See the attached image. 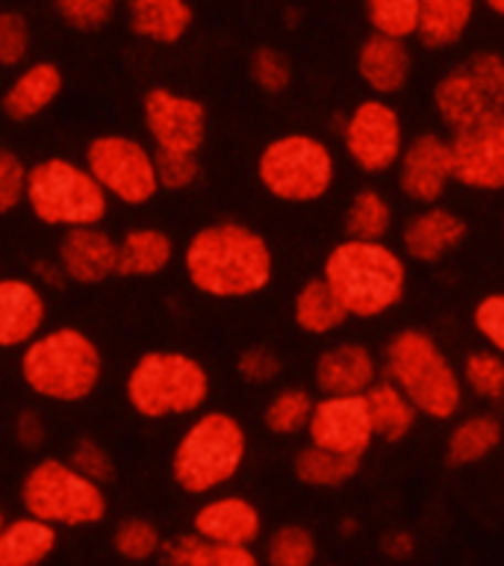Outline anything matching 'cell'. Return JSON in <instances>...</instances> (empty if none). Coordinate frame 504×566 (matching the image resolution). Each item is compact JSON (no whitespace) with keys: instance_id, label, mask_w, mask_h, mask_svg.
<instances>
[{"instance_id":"cell-1","label":"cell","mask_w":504,"mask_h":566,"mask_svg":"<svg viewBox=\"0 0 504 566\" xmlns=\"http://www.w3.org/2000/svg\"><path fill=\"white\" fill-rule=\"evenodd\" d=\"M180 263L189 286L212 301L254 298L274 277L269 239L237 219L210 221L195 230Z\"/></svg>"},{"instance_id":"cell-2","label":"cell","mask_w":504,"mask_h":566,"mask_svg":"<svg viewBox=\"0 0 504 566\" xmlns=\"http://www.w3.org/2000/svg\"><path fill=\"white\" fill-rule=\"evenodd\" d=\"M24 387L51 405H80L104 380V352L83 327H44L18 357Z\"/></svg>"},{"instance_id":"cell-3","label":"cell","mask_w":504,"mask_h":566,"mask_svg":"<svg viewBox=\"0 0 504 566\" xmlns=\"http://www.w3.org/2000/svg\"><path fill=\"white\" fill-rule=\"evenodd\" d=\"M380 378L392 380L413 401L416 413L433 422L458 419L466 398L460 371L424 327H401L389 336L380 354Z\"/></svg>"},{"instance_id":"cell-4","label":"cell","mask_w":504,"mask_h":566,"mask_svg":"<svg viewBox=\"0 0 504 566\" xmlns=\"http://www.w3.org/2000/svg\"><path fill=\"white\" fill-rule=\"evenodd\" d=\"M248 460V431L228 410H201L177 437L168 472L177 490L207 499L221 493L242 472Z\"/></svg>"},{"instance_id":"cell-5","label":"cell","mask_w":504,"mask_h":566,"mask_svg":"<svg viewBox=\"0 0 504 566\" xmlns=\"http://www.w3.org/2000/svg\"><path fill=\"white\" fill-rule=\"evenodd\" d=\"M325 277L351 318L387 316L401 304L407 292V260L387 242H357L345 239L327 251Z\"/></svg>"},{"instance_id":"cell-6","label":"cell","mask_w":504,"mask_h":566,"mask_svg":"<svg viewBox=\"0 0 504 566\" xmlns=\"http://www.w3.org/2000/svg\"><path fill=\"white\" fill-rule=\"evenodd\" d=\"M210 371L198 357L177 348H150L133 360L124 398L145 422H166L201 413L210 401Z\"/></svg>"},{"instance_id":"cell-7","label":"cell","mask_w":504,"mask_h":566,"mask_svg":"<svg viewBox=\"0 0 504 566\" xmlns=\"http://www.w3.org/2000/svg\"><path fill=\"white\" fill-rule=\"evenodd\" d=\"M27 210L44 228L71 230L104 224L109 198L77 159L48 157L27 171Z\"/></svg>"},{"instance_id":"cell-8","label":"cell","mask_w":504,"mask_h":566,"mask_svg":"<svg viewBox=\"0 0 504 566\" xmlns=\"http://www.w3.org/2000/svg\"><path fill=\"white\" fill-rule=\"evenodd\" d=\"M24 513L53 528H92L109 513L104 486L80 475L65 458H39L18 484Z\"/></svg>"},{"instance_id":"cell-9","label":"cell","mask_w":504,"mask_h":566,"mask_svg":"<svg viewBox=\"0 0 504 566\" xmlns=\"http://www.w3.org/2000/svg\"><path fill=\"white\" fill-rule=\"evenodd\" d=\"M256 180L274 201L295 207L316 203L334 189V150L313 133L274 136L256 154Z\"/></svg>"},{"instance_id":"cell-10","label":"cell","mask_w":504,"mask_h":566,"mask_svg":"<svg viewBox=\"0 0 504 566\" xmlns=\"http://www.w3.org/2000/svg\"><path fill=\"white\" fill-rule=\"evenodd\" d=\"M433 113L451 133L504 113V53L475 51L451 65L431 92Z\"/></svg>"},{"instance_id":"cell-11","label":"cell","mask_w":504,"mask_h":566,"mask_svg":"<svg viewBox=\"0 0 504 566\" xmlns=\"http://www.w3.org/2000/svg\"><path fill=\"white\" fill-rule=\"evenodd\" d=\"M83 166L109 201L122 207H148L162 189L157 180V154L127 133H97L86 142Z\"/></svg>"},{"instance_id":"cell-12","label":"cell","mask_w":504,"mask_h":566,"mask_svg":"<svg viewBox=\"0 0 504 566\" xmlns=\"http://www.w3.org/2000/svg\"><path fill=\"white\" fill-rule=\"evenodd\" d=\"M345 157L357 171L380 177L396 171L398 157L405 150V122L387 97H366L343 118L339 127Z\"/></svg>"},{"instance_id":"cell-13","label":"cell","mask_w":504,"mask_h":566,"mask_svg":"<svg viewBox=\"0 0 504 566\" xmlns=\"http://www.w3.org/2000/svg\"><path fill=\"white\" fill-rule=\"evenodd\" d=\"M141 124L150 148L166 154H201L210 115L203 101L168 86H150L141 95Z\"/></svg>"},{"instance_id":"cell-14","label":"cell","mask_w":504,"mask_h":566,"mask_svg":"<svg viewBox=\"0 0 504 566\" xmlns=\"http://www.w3.org/2000/svg\"><path fill=\"white\" fill-rule=\"evenodd\" d=\"M454 184L475 192H504V113L451 133Z\"/></svg>"},{"instance_id":"cell-15","label":"cell","mask_w":504,"mask_h":566,"mask_svg":"<svg viewBox=\"0 0 504 566\" xmlns=\"http://www.w3.org/2000/svg\"><path fill=\"white\" fill-rule=\"evenodd\" d=\"M398 192L410 203L431 207L442 203L449 186L454 184L451 142L440 133H419L407 142L396 166Z\"/></svg>"},{"instance_id":"cell-16","label":"cell","mask_w":504,"mask_h":566,"mask_svg":"<svg viewBox=\"0 0 504 566\" xmlns=\"http://www.w3.org/2000/svg\"><path fill=\"white\" fill-rule=\"evenodd\" d=\"M307 442L318 449L366 458L375 442L369 410L363 396H322L313 405V416L307 422Z\"/></svg>"},{"instance_id":"cell-17","label":"cell","mask_w":504,"mask_h":566,"mask_svg":"<svg viewBox=\"0 0 504 566\" xmlns=\"http://www.w3.org/2000/svg\"><path fill=\"white\" fill-rule=\"evenodd\" d=\"M56 263L69 283L97 286L118 274V239L104 224L62 230Z\"/></svg>"},{"instance_id":"cell-18","label":"cell","mask_w":504,"mask_h":566,"mask_svg":"<svg viewBox=\"0 0 504 566\" xmlns=\"http://www.w3.org/2000/svg\"><path fill=\"white\" fill-rule=\"evenodd\" d=\"M192 531L207 543L256 546L263 537V513L245 495L212 493L192 513Z\"/></svg>"},{"instance_id":"cell-19","label":"cell","mask_w":504,"mask_h":566,"mask_svg":"<svg viewBox=\"0 0 504 566\" xmlns=\"http://www.w3.org/2000/svg\"><path fill=\"white\" fill-rule=\"evenodd\" d=\"M469 237V224L460 212L431 203L419 207L401 228V254L419 265H433L454 254Z\"/></svg>"},{"instance_id":"cell-20","label":"cell","mask_w":504,"mask_h":566,"mask_svg":"<svg viewBox=\"0 0 504 566\" xmlns=\"http://www.w3.org/2000/svg\"><path fill=\"white\" fill-rule=\"evenodd\" d=\"M378 378L380 357L357 339L327 345L313 363V384L322 396H366Z\"/></svg>"},{"instance_id":"cell-21","label":"cell","mask_w":504,"mask_h":566,"mask_svg":"<svg viewBox=\"0 0 504 566\" xmlns=\"http://www.w3.org/2000/svg\"><path fill=\"white\" fill-rule=\"evenodd\" d=\"M48 327V295L33 277H0V352H21Z\"/></svg>"},{"instance_id":"cell-22","label":"cell","mask_w":504,"mask_h":566,"mask_svg":"<svg viewBox=\"0 0 504 566\" xmlns=\"http://www.w3.org/2000/svg\"><path fill=\"white\" fill-rule=\"evenodd\" d=\"M357 77L375 97L401 95L413 77V51L401 39L369 33L357 48Z\"/></svg>"},{"instance_id":"cell-23","label":"cell","mask_w":504,"mask_h":566,"mask_svg":"<svg viewBox=\"0 0 504 566\" xmlns=\"http://www.w3.org/2000/svg\"><path fill=\"white\" fill-rule=\"evenodd\" d=\"M62 86H65V77H62V69L56 62H27L15 71V77L9 80V86L3 88L0 113L15 124L33 122L60 101Z\"/></svg>"},{"instance_id":"cell-24","label":"cell","mask_w":504,"mask_h":566,"mask_svg":"<svg viewBox=\"0 0 504 566\" xmlns=\"http://www.w3.org/2000/svg\"><path fill=\"white\" fill-rule=\"evenodd\" d=\"M192 24L195 9L189 0H127V27L141 42L175 48Z\"/></svg>"},{"instance_id":"cell-25","label":"cell","mask_w":504,"mask_h":566,"mask_svg":"<svg viewBox=\"0 0 504 566\" xmlns=\"http://www.w3.org/2000/svg\"><path fill=\"white\" fill-rule=\"evenodd\" d=\"M177 245L171 233L154 224H136L118 239V274L122 277H157L175 263Z\"/></svg>"},{"instance_id":"cell-26","label":"cell","mask_w":504,"mask_h":566,"mask_svg":"<svg viewBox=\"0 0 504 566\" xmlns=\"http://www.w3.org/2000/svg\"><path fill=\"white\" fill-rule=\"evenodd\" d=\"M504 424L490 410H477L454 419L449 437H445V460L451 467H477L502 449Z\"/></svg>"},{"instance_id":"cell-27","label":"cell","mask_w":504,"mask_h":566,"mask_svg":"<svg viewBox=\"0 0 504 566\" xmlns=\"http://www.w3.org/2000/svg\"><path fill=\"white\" fill-rule=\"evenodd\" d=\"M60 546V528L21 513L0 528V566H44Z\"/></svg>"},{"instance_id":"cell-28","label":"cell","mask_w":504,"mask_h":566,"mask_svg":"<svg viewBox=\"0 0 504 566\" xmlns=\"http://www.w3.org/2000/svg\"><path fill=\"white\" fill-rule=\"evenodd\" d=\"M348 318H351L348 310L322 274L301 283L295 298H292V322L309 336L336 334V331H343Z\"/></svg>"},{"instance_id":"cell-29","label":"cell","mask_w":504,"mask_h":566,"mask_svg":"<svg viewBox=\"0 0 504 566\" xmlns=\"http://www.w3.org/2000/svg\"><path fill=\"white\" fill-rule=\"evenodd\" d=\"M477 0H419V30L416 39L428 51H449L463 42L475 21Z\"/></svg>"},{"instance_id":"cell-30","label":"cell","mask_w":504,"mask_h":566,"mask_svg":"<svg viewBox=\"0 0 504 566\" xmlns=\"http://www.w3.org/2000/svg\"><path fill=\"white\" fill-rule=\"evenodd\" d=\"M366 410H369L371 431L380 442H401L413 433L419 413L413 401L387 378H378L366 389Z\"/></svg>"},{"instance_id":"cell-31","label":"cell","mask_w":504,"mask_h":566,"mask_svg":"<svg viewBox=\"0 0 504 566\" xmlns=\"http://www.w3.org/2000/svg\"><path fill=\"white\" fill-rule=\"evenodd\" d=\"M396 228V210L378 186H360L345 207V239L357 242H387Z\"/></svg>"},{"instance_id":"cell-32","label":"cell","mask_w":504,"mask_h":566,"mask_svg":"<svg viewBox=\"0 0 504 566\" xmlns=\"http://www.w3.org/2000/svg\"><path fill=\"white\" fill-rule=\"evenodd\" d=\"M363 467V458H348L336 451L318 449L313 442L301 446L292 458V475L298 478V484L313 486V490H336L357 478Z\"/></svg>"},{"instance_id":"cell-33","label":"cell","mask_w":504,"mask_h":566,"mask_svg":"<svg viewBox=\"0 0 504 566\" xmlns=\"http://www.w3.org/2000/svg\"><path fill=\"white\" fill-rule=\"evenodd\" d=\"M316 398L304 387H281L274 389L263 407L265 431L274 437H298L307 431L309 416H313Z\"/></svg>"},{"instance_id":"cell-34","label":"cell","mask_w":504,"mask_h":566,"mask_svg":"<svg viewBox=\"0 0 504 566\" xmlns=\"http://www.w3.org/2000/svg\"><path fill=\"white\" fill-rule=\"evenodd\" d=\"M265 566H316L318 539L301 522H283L263 543Z\"/></svg>"},{"instance_id":"cell-35","label":"cell","mask_w":504,"mask_h":566,"mask_svg":"<svg viewBox=\"0 0 504 566\" xmlns=\"http://www.w3.org/2000/svg\"><path fill=\"white\" fill-rule=\"evenodd\" d=\"M460 380L463 389L472 392L484 405H502L504 401V354L493 348H472L460 363Z\"/></svg>"},{"instance_id":"cell-36","label":"cell","mask_w":504,"mask_h":566,"mask_svg":"<svg viewBox=\"0 0 504 566\" xmlns=\"http://www.w3.org/2000/svg\"><path fill=\"white\" fill-rule=\"evenodd\" d=\"M162 531L148 516H124L113 528V552L127 564H150L162 548Z\"/></svg>"},{"instance_id":"cell-37","label":"cell","mask_w":504,"mask_h":566,"mask_svg":"<svg viewBox=\"0 0 504 566\" xmlns=\"http://www.w3.org/2000/svg\"><path fill=\"white\" fill-rule=\"evenodd\" d=\"M371 33L410 42L419 30V0H363Z\"/></svg>"},{"instance_id":"cell-38","label":"cell","mask_w":504,"mask_h":566,"mask_svg":"<svg viewBox=\"0 0 504 566\" xmlns=\"http://www.w3.org/2000/svg\"><path fill=\"white\" fill-rule=\"evenodd\" d=\"M248 77L265 95H283L292 86V65L283 51L260 44L248 56Z\"/></svg>"},{"instance_id":"cell-39","label":"cell","mask_w":504,"mask_h":566,"mask_svg":"<svg viewBox=\"0 0 504 566\" xmlns=\"http://www.w3.org/2000/svg\"><path fill=\"white\" fill-rule=\"evenodd\" d=\"M30 48H33V30L24 12L0 9V69L18 71L27 65Z\"/></svg>"},{"instance_id":"cell-40","label":"cell","mask_w":504,"mask_h":566,"mask_svg":"<svg viewBox=\"0 0 504 566\" xmlns=\"http://www.w3.org/2000/svg\"><path fill=\"white\" fill-rule=\"evenodd\" d=\"M53 12L74 33H101L113 24L115 0H51Z\"/></svg>"},{"instance_id":"cell-41","label":"cell","mask_w":504,"mask_h":566,"mask_svg":"<svg viewBox=\"0 0 504 566\" xmlns=\"http://www.w3.org/2000/svg\"><path fill=\"white\" fill-rule=\"evenodd\" d=\"M71 467L77 469L80 475H86L88 481L106 486L115 478V460L109 454L104 442L95 440V437H80L71 446L69 458H65Z\"/></svg>"},{"instance_id":"cell-42","label":"cell","mask_w":504,"mask_h":566,"mask_svg":"<svg viewBox=\"0 0 504 566\" xmlns=\"http://www.w3.org/2000/svg\"><path fill=\"white\" fill-rule=\"evenodd\" d=\"M27 171L30 166L24 163V157L7 145H0V216H9L18 207H24Z\"/></svg>"},{"instance_id":"cell-43","label":"cell","mask_w":504,"mask_h":566,"mask_svg":"<svg viewBox=\"0 0 504 566\" xmlns=\"http://www.w3.org/2000/svg\"><path fill=\"white\" fill-rule=\"evenodd\" d=\"M157 154V180L162 192H186L201 180V163L195 154Z\"/></svg>"},{"instance_id":"cell-44","label":"cell","mask_w":504,"mask_h":566,"mask_svg":"<svg viewBox=\"0 0 504 566\" xmlns=\"http://www.w3.org/2000/svg\"><path fill=\"white\" fill-rule=\"evenodd\" d=\"M283 360L281 354L265 348V345H251L237 357V375L248 387H269L281 378Z\"/></svg>"},{"instance_id":"cell-45","label":"cell","mask_w":504,"mask_h":566,"mask_svg":"<svg viewBox=\"0 0 504 566\" xmlns=\"http://www.w3.org/2000/svg\"><path fill=\"white\" fill-rule=\"evenodd\" d=\"M472 327L486 348L504 354V292H490L472 307Z\"/></svg>"},{"instance_id":"cell-46","label":"cell","mask_w":504,"mask_h":566,"mask_svg":"<svg viewBox=\"0 0 504 566\" xmlns=\"http://www.w3.org/2000/svg\"><path fill=\"white\" fill-rule=\"evenodd\" d=\"M189 566H265L263 557L256 555L254 546H224V543H207L195 552Z\"/></svg>"},{"instance_id":"cell-47","label":"cell","mask_w":504,"mask_h":566,"mask_svg":"<svg viewBox=\"0 0 504 566\" xmlns=\"http://www.w3.org/2000/svg\"><path fill=\"white\" fill-rule=\"evenodd\" d=\"M12 437H15L18 449L42 451L44 442H48V422H44V416L39 410H33V407L18 410L15 422H12Z\"/></svg>"},{"instance_id":"cell-48","label":"cell","mask_w":504,"mask_h":566,"mask_svg":"<svg viewBox=\"0 0 504 566\" xmlns=\"http://www.w3.org/2000/svg\"><path fill=\"white\" fill-rule=\"evenodd\" d=\"M201 546V537L195 531H183V534H175V537L162 539V548H159V564L162 566H189L192 564L195 552Z\"/></svg>"},{"instance_id":"cell-49","label":"cell","mask_w":504,"mask_h":566,"mask_svg":"<svg viewBox=\"0 0 504 566\" xmlns=\"http://www.w3.org/2000/svg\"><path fill=\"white\" fill-rule=\"evenodd\" d=\"M380 552H384V557H389V560H407V557L416 555V537L405 528L389 531V534L380 537Z\"/></svg>"},{"instance_id":"cell-50","label":"cell","mask_w":504,"mask_h":566,"mask_svg":"<svg viewBox=\"0 0 504 566\" xmlns=\"http://www.w3.org/2000/svg\"><path fill=\"white\" fill-rule=\"evenodd\" d=\"M33 283L39 286V290H62L69 281H65V274H62L56 256H53V260H35Z\"/></svg>"},{"instance_id":"cell-51","label":"cell","mask_w":504,"mask_h":566,"mask_svg":"<svg viewBox=\"0 0 504 566\" xmlns=\"http://www.w3.org/2000/svg\"><path fill=\"white\" fill-rule=\"evenodd\" d=\"M477 3H484V7L490 9L493 15L504 18V0H477Z\"/></svg>"},{"instance_id":"cell-52","label":"cell","mask_w":504,"mask_h":566,"mask_svg":"<svg viewBox=\"0 0 504 566\" xmlns=\"http://www.w3.org/2000/svg\"><path fill=\"white\" fill-rule=\"evenodd\" d=\"M339 531H343V534H354V531H357V522H354L351 516H348V520L339 522Z\"/></svg>"},{"instance_id":"cell-53","label":"cell","mask_w":504,"mask_h":566,"mask_svg":"<svg viewBox=\"0 0 504 566\" xmlns=\"http://www.w3.org/2000/svg\"><path fill=\"white\" fill-rule=\"evenodd\" d=\"M3 522H7V513H3V507H0V528H3Z\"/></svg>"},{"instance_id":"cell-54","label":"cell","mask_w":504,"mask_h":566,"mask_svg":"<svg viewBox=\"0 0 504 566\" xmlns=\"http://www.w3.org/2000/svg\"><path fill=\"white\" fill-rule=\"evenodd\" d=\"M502 230H504V216H502Z\"/></svg>"}]
</instances>
